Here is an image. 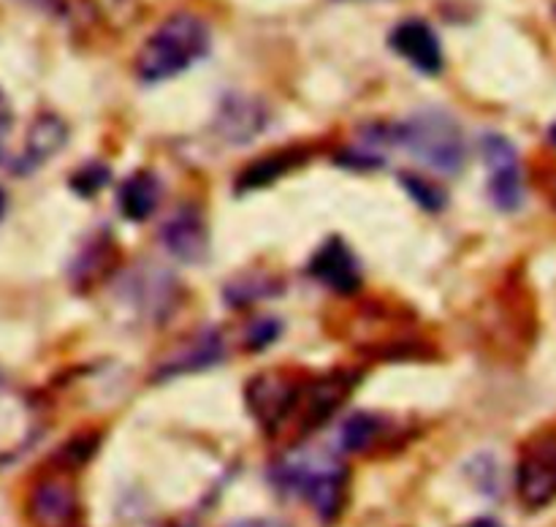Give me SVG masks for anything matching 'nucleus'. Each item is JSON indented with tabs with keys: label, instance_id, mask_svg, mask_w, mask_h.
Masks as SVG:
<instances>
[{
	"label": "nucleus",
	"instance_id": "obj_1",
	"mask_svg": "<svg viewBox=\"0 0 556 527\" xmlns=\"http://www.w3.org/2000/svg\"><path fill=\"white\" fill-rule=\"evenodd\" d=\"M394 145L410 152L432 172L456 177L467 166V139L459 120L445 109H418L400 125H391Z\"/></svg>",
	"mask_w": 556,
	"mask_h": 527
},
{
	"label": "nucleus",
	"instance_id": "obj_2",
	"mask_svg": "<svg viewBox=\"0 0 556 527\" xmlns=\"http://www.w3.org/2000/svg\"><path fill=\"white\" fill-rule=\"evenodd\" d=\"M210 52V27L195 14H174L157 25V30L141 47L136 58V74L141 81L172 79L199 63Z\"/></svg>",
	"mask_w": 556,
	"mask_h": 527
},
{
	"label": "nucleus",
	"instance_id": "obj_3",
	"mask_svg": "<svg viewBox=\"0 0 556 527\" xmlns=\"http://www.w3.org/2000/svg\"><path fill=\"white\" fill-rule=\"evenodd\" d=\"M271 481L282 492L307 500L320 519L331 522L340 516L342 503H345L348 467L331 454H313V451L302 454L299 451V454L277 462L271 470Z\"/></svg>",
	"mask_w": 556,
	"mask_h": 527
},
{
	"label": "nucleus",
	"instance_id": "obj_4",
	"mask_svg": "<svg viewBox=\"0 0 556 527\" xmlns=\"http://www.w3.org/2000/svg\"><path fill=\"white\" fill-rule=\"evenodd\" d=\"M481 155L489 172V199L500 212H516L525 204V174L519 150L505 136L486 134Z\"/></svg>",
	"mask_w": 556,
	"mask_h": 527
},
{
	"label": "nucleus",
	"instance_id": "obj_5",
	"mask_svg": "<svg viewBox=\"0 0 556 527\" xmlns=\"http://www.w3.org/2000/svg\"><path fill=\"white\" fill-rule=\"evenodd\" d=\"M302 386L280 375H255L248 386V405L266 432H277L296 413Z\"/></svg>",
	"mask_w": 556,
	"mask_h": 527
},
{
	"label": "nucleus",
	"instance_id": "obj_6",
	"mask_svg": "<svg viewBox=\"0 0 556 527\" xmlns=\"http://www.w3.org/2000/svg\"><path fill=\"white\" fill-rule=\"evenodd\" d=\"M516 489L527 509H543L556 498V440L530 446L516 470Z\"/></svg>",
	"mask_w": 556,
	"mask_h": 527
},
{
	"label": "nucleus",
	"instance_id": "obj_7",
	"mask_svg": "<svg viewBox=\"0 0 556 527\" xmlns=\"http://www.w3.org/2000/svg\"><path fill=\"white\" fill-rule=\"evenodd\" d=\"M161 242L168 253L185 264H201L210 255L206 221L193 204H182L163 221Z\"/></svg>",
	"mask_w": 556,
	"mask_h": 527
},
{
	"label": "nucleus",
	"instance_id": "obj_8",
	"mask_svg": "<svg viewBox=\"0 0 556 527\" xmlns=\"http://www.w3.org/2000/svg\"><path fill=\"white\" fill-rule=\"evenodd\" d=\"M309 275L320 283V286L331 288L337 293H356L362 288V266L353 250L348 248L345 239L331 237L315 250L307 266Z\"/></svg>",
	"mask_w": 556,
	"mask_h": 527
},
{
	"label": "nucleus",
	"instance_id": "obj_9",
	"mask_svg": "<svg viewBox=\"0 0 556 527\" xmlns=\"http://www.w3.org/2000/svg\"><path fill=\"white\" fill-rule=\"evenodd\" d=\"M27 514L36 527H74L79 519L76 489L63 478H43L27 498Z\"/></svg>",
	"mask_w": 556,
	"mask_h": 527
},
{
	"label": "nucleus",
	"instance_id": "obj_10",
	"mask_svg": "<svg viewBox=\"0 0 556 527\" xmlns=\"http://www.w3.org/2000/svg\"><path fill=\"white\" fill-rule=\"evenodd\" d=\"M226 356V342L217 329H204L199 335H193L190 340L179 342L166 359L155 367L152 378L155 380H168L177 378V375L199 373V369L212 367V364L223 362Z\"/></svg>",
	"mask_w": 556,
	"mask_h": 527
},
{
	"label": "nucleus",
	"instance_id": "obj_11",
	"mask_svg": "<svg viewBox=\"0 0 556 527\" xmlns=\"http://www.w3.org/2000/svg\"><path fill=\"white\" fill-rule=\"evenodd\" d=\"M389 43L400 58H405L407 63H410L413 68L421 71V74L434 76L443 68V47H440L438 36H434V30L427 22H402V25L394 27Z\"/></svg>",
	"mask_w": 556,
	"mask_h": 527
},
{
	"label": "nucleus",
	"instance_id": "obj_12",
	"mask_svg": "<svg viewBox=\"0 0 556 527\" xmlns=\"http://www.w3.org/2000/svg\"><path fill=\"white\" fill-rule=\"evenodd\" d=\"M269 123V112L261 101L248 96H226L215 117V130L228 145H248Z\"/></svg>",
	"mask_w": 556,
	"mask_h": 527
},
{
	"label": "nucleus",
	"instance_id": "obj_13",
	"mask_svg": "<svg viewBox=\"0 0 556 527\" xmlns=\"http://www.w3.org/2000/svg\"><path fill=\"white\" fill-rule=\"evenodd\" d=\"M65 141H68V125L60 117H54V114H41L30 125V130H27L25 147H22L20 158H16L11 168L16 174L36 172L38 166H43L49 158L63 150Z\"/></svg>",
	"mask_w": 556,
	"mask_h": 527
},
{
	"label": "nucleus",
	"instance_id": "obj_14",
	"mask_svg": "<svg viewBox=\"0 0 556 527\" xmlns=\"http://www.w3.org/2000/svg\"><path fill=\"white\" fill-rule=\"evenodd\" d=\"M348 391H351V378H348V375H329V378H318L313 380V384L302 386L296 411H302L304 432L320 427V424L340 407V402L345 400Z\"/></svg>",
	"mask_w": 556,
	"mask_h": 527
},
{
	"label": "nucleus",
	"instance_id": "obj_15",
	"mask_svg": "<svg viewBox=\"0 0 556 527\" xmlns=\"http://www.w3.org/2000/svg\"><path fill=\"white\" fill-rule=\"evenodd\" d=\"M161 179L155 177L152 172H136L134 177L125 179L119 185V212L123 217L134 223H144L155 215L157 204H161Z\"/></svg>",
	"mask_w": 556,
	"mask_h": 527
},
{
	"label": "nucleus",
	"instance_id": "obj_16",
	"mask_svg": "<svg viewBox=\"0 0 556 527\" xmlns=\"http://www.w3.org/2000/svg\"><path fill=\"white\" fill-rule=\"evenodd\" d=\"M383 435V422L372 413H353L340 427L342 451H367Z\"/></svg>",
	"mask_w": 556,
	"mask_h": 527
},
{
	"label": "nucleus",
	"instance_id": "obj_17",
	"mask_svg": "<svg viewBox=\"0 0 556 527\" xmlns=\"http://www.w3.org/2000/svg\"><path fill=\"white\" fill-rule=\"evenodd\" d=\"M293 163V155H288V152H277V155H269V158H261L258 163H253V166H248L242 172V177H239V190H250V188H264V185L275 183L277 177H280L282 172H288Z\"/></svg>",
	"mask_w": 556,
	"mask_h": 527
},
{
	"label": "nucleus",
	"instance_id": "obj_18",
	"mask_svg": "<svg viewBox=\"0 0 556 527\" xmlns=\"http://www.w3.org/2000/svg\"><path fill=\"white\" fill-rule=\"evenodd\" d=\"M402 188L410 193V199L416 201V204H421L424 210L429 212H440L445 206V201H448V196H445V190L440 188V185L429 183V179L418 177V174H402Z\"/></svg>",
	"mask_w": 556,
	"mask_h": 527
},
{
	"label": "nucleus",
	"instance_id": "obj_19",
	"mask_svg": "<svg viewBox=\"0 0 556 527\" xmlns=\"http://www.w3.org/2000/svg\"><path fill=\"white\" fill-rule=\"evenodd\" d=\"M280 331H282V324L277 318H258L248 329L244 340H248L250 351H261V348H266L269 342H275L277 337H280Z\"/></svg>",
	"mask_w": 556,
	"mask_h": 527
},
{
	"label": "nucleus",
	"instance_id": "obj_20",
	"mask_svg": "<svg viewBox=\"0 0 556 527\" xmlns=\"http://www.w3.org/2000/svg\"><path fill=\"white\" fill-rule=\"evenodd\" d=\"M106 179H109V168L101 166V163H90V166L81 168L71 183H74V188L79 190V193L90 196L96 193V190H101L103 185H106Z\"/></svg>",
	"mask_w": 556,
	"mask_h": 527
},
{
	"label": "nucleus",
	"instance_id": "obj_21",
	"mask_svg": "<svg viewBox=\"0 0 556 527\" xmlns=\"http://www.w3.org/2000/svg\"><path fill=\"white\" fill-rule=\"evenodd\" d=\"M472 465H476L472 467V478H476L478 487L489 494H497L500 492V467L494 465L492 456H478Z\"/></svg>",
	"mask_w": 556,
	"mask_h": 527
},
{
	"label": "nucleus",
	"instance_id": "obj_22",
	"mask_svg": "<svg viewBox=\"0 0 556 527\" xmlns=\"http://www.w3.org/2000/svg\"><path fill=\"white\" fill-rule=\"evenodd\" d=\"M9 134H11V109H9V101L3 98V92H0V158H3Z\"/></svg>",
	"mask_w": 556,
	"mask_h": 527
},
{
	"label": "nucleus",
	"instance_id": "obj_23",
	"mask_svg": "<svg viewBox=\"0 0 556 527\" xmlns=\"http://www.w3.org/2000/svg\"><path fill=\"white\" fill-rule=\"evenodd\" d=\"M228 527H288V525H286V522H280V519H266V516H261V519L231 522Z\"/></svg>",
	"mask_w": 556,
	"mask_h": 527
},
{
	"label": "nucleus",
	"instance_id": "obj_24",
	"mask_svg": "<svg viewBox=\"0 0 556 527\" xmlns=\"http://www.w3.org/2000/svg\"><path fill=\"white\" fill-rule=\"evenodd\" d=\"M465 527H503V525H500V522H494V519H476V522H470V525H465Z\"/></svg>",
	"mask_w": 556,
	"mask_h": 527
},
{
	"label": "nucleus",
	"instance_id": "obj_25",
	"mask_svg": "<svg viewBox=\"0 0 556 527\" xmlns=\"http://www.w3.org/2000/svg\"><path fill=\"white\" fill-rule=\"evenodd\" d=\"M548 196H552V201L556 206V172L552 174V179H548Z\"/></svg>",
	"mask_w": 556,
	"mask_h": 527
},
{
	"label": "nucleus",
	"instance_id": "obj_26",
	"mask_svg": "<svg viewBox=\"0 0 556 527\" xmlns=\"http://www.w3.org/2000/svg\"><path fill=\"white\" fill-rule=\"evenodd\" d=\"M5 204H9V199H5V190L0 188V217H3V212H5Z\"/></svg>",
	"mask_w": 556,
	"mask_h": 527
},
{
	"label": "nucleus",
	"instance_id": "obj_27",
	"mask_svg": "<svg viewBox=\"0 0 556 527\" xmlns=\"http://www.w3.org/2000/svg\"><path fill=\"white\" fill-rule=\"evenodd\" d=\"M548 139H552V145L556 147V125H554V128H552V130H548Z\"/></svg>",
	"mask_w": 556,
	"mask_h": 527
}]
</instances>
